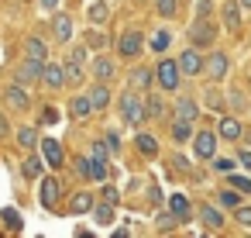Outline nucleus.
<instances>
[{
    "label": "nucleus",
    "mask_w": 251,
    "mask_h": 238,
    "mask_svg": "<svg viewBox=\"0 0 251 238\" xmlns=\"http://www.w3.org/2000/svg\"><path fill=\"white\" fill-rule=\"evenodd\" d=\"M4 104L11 107V111H28L31 107V97H28V90H25V83H14V87H7L4 90Z\"/></svg>",
    "instance_id": "obj_6"
},
{
    "label": "nucleus",
    "mask_w": 251,
    "mask_h": 238,
    "mask_svg": "<svg viewBox=\"0 0 251 238\" xmlns=\"http://www.w3.org/2000/svg\"><path fill=\"white\" fill-rule=\"evenodd\" d=\"M169 42H172V31L158 28V31L151 35V42H148V45H151V52H165V49H169Z\"/></svg>",
    "instance_id": "obj_29"
},
{
    "label": "nucleus",
    "mask_w": 251,
    "mask_h": 238,
    "mask_svg": "<svg viewBox=\"0 0 251 238\" xmlns=\"http://www.w3.org/2000/svg\"><path fill=\"white\" fill-rule=\"evenodd\" d=\"M155 80H158V87L162 90H179V83H182V69H179V62L176 59H162L158 62V69H155Z\"/></svg>",
    "instance_id": "obj_2"
},
{
    "label": "nucleus",
    "mask_w": 251,
    "mask_h": 238,
    "mask_svg": "<svg viewBox=\"0 0 251 238\" xmlns=\"http://www.w3.org/2000/svg\"><path fill=\"white\" fill-rule=\"evenodd\" d=\"M234 221H237V224H244V228H251V207L237 204V207H234Z\"/></svg>",
    "instance_id": "obj_39"
},
{
    "label": "nucleus",
    "mask_w": 251,
    "mask_h": 238,
    "mask_svg": "<svg viewBox=\"0 0 251 238\" xmlns=\"http://www.w3.org/2000/svg\"><path fill=\"white\" fill-rule=\"evenodd\" d=\"M93 207H97L93 193H76V197H73V214H86V210H93Z\"/></svg>",
    "instance_id": "obj_28"
},
{
    "label": "nucleus",
    "mask_w": 251,
    "mask_h": 238,
    "mask_svg": "<svg viewBox=\"0 0 251 238\" xmlns=\"http://www.w3.org/2000/svg\"><path fill=\"white\" fill-rule=\"evenodd\" d=\"M206 104H210V107H220V93L210 90V93H206Z\"/></svg>",
    "instance_id": "obj_49"
},
{
    "label": "nucleus",
    "mask_w": 251,
    "mask_h": 238,
    "mask_svg": "<svg viewBox=\"0 0 251 238\" xmlns=\"http://www.w3.org/2000/svg\"><path fill=\"white\" fill-rule=\"evenodd\" d=\"M196 100H189V97H182L179 104H176V118H182V121H196Z\"/></svg>",
    "instance_id": "obj_26"
},
{
    "label": "nucleus",
    "mask_w": 251,
    "mask_h": 238,
    "mask_svg": "<svg viewBox=\"0 0 251 238\" xmlns=\"http://www.w3.org/2000/svg\"><path fill=\"white\" fill-rule=\"evenodd\" d=\"M213 11V0H196V18H210Z\"/></svg>",
    "instance_id": "obj_45"
},
{
    "label": "nucleus",
    "mask_w": 251,
    "mask_h": 238,
    "mask_svg": "<svg viewBox=\"0 0 251 238\" xmlns=\"http://www.w3.org/2000/svg\"><path fill=\"white\" fill-rule=\"evenodd\" d=\"M224 25H227V31H241V0L224 4Z\"/></svg>",
    "instance_id": "obj_15"
},
{
    "label": "nucleus",
    "mask_w": 251,
    "mask_h": 238,
    "mask_svg": "<svg viewBox=\"0 0 251 238\" xmlns=\"http://www.w3.org/2000/svg\"><path fill=\"white\" fill-rule=\"evenodd\" d=\"M76 173H79L83 179H90V159H86V155H76Z\"/></svg>",
    "instance_id": "obj_43"
},
{
    "label": "nucleus",
    "mask_w": 251,
    "mask_h": 238,
    "mask_svg": "<svg viewBox=\"0 0 251 238\" xmlns=\"http://www.w3.org/2000/svg\"><path fill=\"white\" fill-rule=\"evenodd\" d=\"M62 69H66V83H79V80H83V62H76L73 56L66 59V66H62Z\"/></svg>",
    "instance_id": "obj_30"
},
{
    "label": "nucleus",
    "mask_w": 251,
    "mask_h": 238,
    "mask_svg": "<svg viewBox=\"0 0 251 238\" xmlns=\"http://www.w3.org/2000/svg\"><path fill=\"white\" fill-rule=\"evenodd\" d=\"M86 18H90L93 25H103V21L110 18V7H107V0H93V4L86 7Z\"/></svg>",
    "instance_id": "obj_20"
},
{
    "label": "nucleus",
    "mask_w": 251,
    "mask_h": 238,
    "mask_svg": "<svg viewBox=\"0 0 251 238\" xmlns=\"http://www.w3.org/2000/svg\"><path fill=\"white\" fill-rule=\"evenodd\" d=\"M151 80H155L151 69H134V73H131V90H138V93L145 90V93H148V90H151Z\"/></svg>",
    "instance_id": "obj_17"
},
{
    "label": "nucleus",
    "mask_w": 251,
    "mask_h": 238,
    "mask_svg": "<svg viewBox=\"0 0 251 238\" xmlns=\"http://www.w3.org/2000/svg\"><path fill=\"white\" fill-rule=\"evenodd\" d=\"M172 138H176V142H193V121L176 118V124H172Z\"/></svg>",
    "instance_id": "obj_27"
},
{
    "label": "nucleus",
    "mask_w": 251,
    "mask_h": 238,
    "mask_svg": "<svg viewBox=\"0 0 251 238\" xmlns=\"http://www.w3.org/2000/svg\"><path fill=\"white\" fill-rule=\"evenodd\" d=\"M38 4H42L45 11H55V7H59V0H38Z\"/></svg>",
    "instance_id": "obj_50"
},
{
    "label": "nucleus",
    "mask_w": 251,
    "mask_h": 238,
    "mask_svg": "<svg viewBox=\"0 0 251 238\" xmlns=\"http://www.w3.org/2000/svg\"><path fill=\"white\" fill-rule=\"evenodd\" d=\"M134 142H138V152H141V155H148V159L158 155V138H155V135H145V131H141Z\"/></svg>",
    "instance_id": "obj_24"
},
{
    "label": "nucleus",
    "mask_w": 251,
    "mask_h": 238,
    "mask_svg": "<svg viewBox=\"0 0 251 238\" xmlns=\"http://www.w3.org/2000/svg\"><path fill=\"white\" fill-rule=\"evenodd\" d=\"M237 162H241L244 169H251V149H241V152H237Z\"/></svg>",
    "instance_id": "obj_47"
},
{
    "label": "nucleus",
    "mask_w": 251,
    "mask_h": 238,
    "mask_svg": "<svg viewBox=\"0 0 251 238\" xmlns=\"http://www.w3.org/2000/svg\"><path fill=\"white\" fill-rule=\"evenodd\" d=\"M145 114H148V118H162V114H165V104L148 93V97H145Z\"/></svg>",
    "instance_id": "obj_33"
},
{
    "label": "nucleus",
    "mask_w": 251,
    "mask_h": 238,
    "mask_svg": "<svg viewBox=\"0 0 251 238\" xmlns=\"http://www.w3.org/2000/svg\"><path fill=\"white\" fill-rule=\"evenodd\" d=\"M0 221H4L11 231H21V214H18L14 207H4V210H0Z\"/></svg>",
    "instance_id": "obj_32"
},
{
    "label": "nucleus",
    "mask_w": 251,
    "mask_h": 238,
    "mask_svg": "<svg viewBox=\"0 0 251 238\" xmlns=\"http://www.w3.org/2000/svg\"><path fill=\"white\" fill-rule=\"evenodd\" d=\"M18 142H21V149H35L38 145V131L35 128H21L18 131Z\"/></svg>",
    "instance_id": "obj_35"
},
{
    "label": "nucleus",
    "mask_w": 251,
    "mask_h": 238,
    "mask_svg": "<svg viewBox=\"0 0 251 238\" xmlns=\"http://www.w3.org/2000/svg\"><path fill=\"white\" fill-rule=\"evenodd\" d=\"M52 38H55V42H69V38H73V18H69V14H55V21H52Z\"/></svg>",
    "instance_id": "obj_14"
},
{
    "label": "nucleus",
    "mask_w": 251,
    "mask_h": 238,
    "mask_svg": "<svg viewBox=\"0 0 251 238\" xmlns=\"http://www.w3.org/2000/svg\"><path fill=\"white\" fill-rule=\"evenodd\" d=\"M172 166H176L179 173H186V169H189V159H182V155H172Z\"/></svg>",
    "instance_id": "obj_48"
},
{
    "label": "nucleus",
    "mask_w": 251,
    "mask_h": 238,
    "mask_svg": "<svg viewBox=\"0 0 251 238\" xmlns=\"http://www.w3.org/2000/svg\"><path fill=\"white\" fill-rule=\"evenodd\" d=\"M217 135H220V138H227V142H237V138H241V124H237L234 118H220Z\"/></svg>",
    "instance_id": "obj_18"
},
{
    "label": "nucleus",
    "mask_w": 251,
    "mask_h": 238,
    "mask_svg": "<svg viewBox=\"0 0 251 238\" xmlns=\"http://www.w3.org/2000/svg\"><path fill=\"white\" fill-rule=\"evenodd\" d=\"M25 59H35V62H49V45L38 38V35H31V38H25Z\"/></svg>",
    "instance_id": "obj_12"
},
{
    "label": "nucleus",
    "mask_w": 251,
    "mask_h": 238,
    "mask_svg": "<svg viewBox=\"0 0 251 238\" xmlns=\"http://www.w3.org/2000/svg\"><path fill=\"white\" fill-rule=\"evenodd\" d=\"M42 159L55 169V166H62V142H55V138H42Z\"/></svg>",
    "instance_id": "obj_13"
},
{
    "label": "nucleus",
    "mask_w": 251,
    "mask_h": 238,
    "mask_svg": "<svg viewBox=\"0 0 251 238\" xmlns=\"http://www.w3.org/2000/svg\"><path fill=\"white\" fill-rule=\"evenodd\" d=\"M176 224H179V217H176L172 210H169V214H158V231H172Z\"/></svg>",
    "instance_id": "obj_40"
},
{
    "label": "nucleus",
    "mask_w": 251,
    "mask_h": 238,
    "mask_svg": "<svg viewBox=\"0 0 251 238\" xmlns=\"http://www.w3.org/2000/svg\"><path fill=\"white\" fill-rule=\"evenodd\" d=\"M69 114H73V118H90V114H93V100H90V93H79V97H73V104H69Z\"/></svg>",
    "instance_id": "obj_16"
},
{
    "label": "nucleus",
    "mask_w": 251,
    "mask_h": 238,
    "mask_svg": "<svg viewBox=\"0 0 251 238\" xmlns=\"http://www.w3.org/2000/svg\"><path fill=\"white\" fill-rule=\"evenodd\" d=\"M42 166H45V159H42V155L25 159V162H21V176H25V179H38V176H42Z\"/></svg>",
    "instance_id": "obj_22"
},
{
    "label": "nucleus",
    "mask_w": 251,
    "mask_h": 238,
    "mask_svg": "<svg viewBox=\"0 0 251 238\" xmlns=\"http://www.w3.org/2000/svg\"><path fill=\"white\" fill-rule=\"evenodd\" d=\"M42 69H45V62L25 59V62L14 69V80H18V83H35V80H42Z\"/></svg>",
    "instance_id": "obj_9"
},
{
    "label": "nucleus",
    "mask_w": 251,
    "mask_h": 238,
    "mask_svg": "<svg viewBox=\"0 0 251 238\" xmlns=\"http://www.w3.org/2000/svg\"><path fill=\"white\" fill-rule=\"evenodd\" d=\"M107 159H110L107 142H103V138H100V142H93V162H103V166H107Z\"/></svg>",
    "instance_id": "obj_37"
},
{
    "label": "nucleus",
    "mask_w": 251,
    "mask_h": 238,
    "mask_svg": "<svg viewBox=\"0 0 251 238\" xmlns=\"http://www.w3.org/2000/svg\"><path fill=\"white\" fill-rule=\"evenodd\" d=\"M213 38H217V31H213L210 18H196L193 28H189V42H193L196 49H206V45H213Z\"/></svg>",
    "instance_id": "obj_4"
},
{
    "label": "nucleus",
    "mask_w": 251,
    "mask_h": 238,
    "mask_svg": "<svg viewBox=\"0 0 251 238\" xmlns=\"http://www.w3.org/2000/svg\"><path fill=\"white\" fill-rule=\"evenodd\" d=\"M169 210H172L179 221H186V217H189V200H186L182 193H172V197H169Z\"/></svg>",
    "instance_id": "obj_25"
},
{
    "label": "nucleus",
    "mask_w": 251,
    "mask_h": 238,
    "mask_svg": "<svg viewBox=\"0 0 251 238\" xmlns=\"http://www.w3.org/2000/svg\"><path fill=\"white\" fill-rule=\"evenodd\" d=\"M203 69H206V76H210V80H224V76H227V69H230V59H227L224 52H213V56L206 59V66H203Z\"/></svg>",
    "instance_id": "obj_10"
},
{
    "label": "nucleus",
    "mask_w": 251,
    "mask_h": 238,
    "mask_svg": "<svg viewBox=\"0 0 251 238\" xmlns=\"http://www.w3.org/2000/svg\"><path fill=\"white\" fill-rule=\"evenodd\" d=\"M90 100H93V111H103V107L110 104V90H107V83H103V80L90 90Z\"/></svg>",
    "instance_id": "obj_21"
},
{
    "label": "nucleus",
    "mask_w": 251,
    "mask_h": 238,
    "mask_svg": "<svg viewBox=\"0 0 251 238\" xmlns=\"http://www.w3.org/2000/svg\"><path fill=\"white\" fill-rule=\"evenodd\" d=\"M200 221H203L210 231H220V228H224V217H220V210H217V207H210V204H206V207H200Z\"/></svg>",
    "instance_id": "obj_19"
},
{
    "label": "nucleus",
    "mask_w": 251,
    "mask_h": 238,
    "mask_svg": "<svg viewBox=\"0 0 251 238\" xmlns=\"http://www.w3.org/2000/svg\"><path fill=\"white\" fill-rule=\"evenodd\" d=\"M100 197H103V204H114V207L121 204V193H117L114 186H103V193H100Z\"/></svg>",
    "instance_id": "obj_44"
},
{
    "label": "nucleus",
    "mask_w": 251,
    "mask_h": 238,
    "mask_svg": "<svg viewBox=\"0 0 251 238\" xmlns=\"http://www.w3.org/2000/svg\"><path fill=\"white\" fill-rule=\"evenodd\" d=\"M103 142H107V149H110V152H121V138H117L114 131H110V135H107Z\"/></svg>",
    "instance_id": "obj_46"
},
{
    "label": "nucleus",
    "mask_w": 251,
    "mask_h": 238,
    "mask_svg": "<svg viewBox=\"0 0 251 238\" xmlns=\"http://www.w3.org/2000/svg\"><path fill=\"white\" fill-rule=\"evenodd\" d=\"M193 152H196V159H213L217 155V135L213 131H196L193 135Z\"/></svg>",
    "instance_id": "obj_7"
},
{
    "label": "nucleus",
    "mask_w": 251,
    "mask_h": 238,
    "mask_svg": "<svg viewBox=\"0 0 251 238\" xmlns=\"http://www.w3.org/2000/svg\"><path fill=\"white\" fill-rule=\"evenodd\" d=\"M93 217H97V224H110L114 221V204H97L93 207Z\"/></svg>",
    "instance_id": "obj_34"
},
{
    "label": "nucleus",
    "mask_w": 251,
    "mask_h": 238,
    "mask_svg": "<svg viewBox=\"0 0 251 238\" xmlns=\"http://www.w3.org/2000/svg\"><path fill=\"white\" fill-rule=\"evenodd\" d=\"M217 204H220V207H230V210H234V207L241 204V190H220V193H217Z\"/></svg>",
    "instance_id": "obj_31"
},
{
    "label": "nucleus",
    "mask_w": 251,
    "mask_h": 238,
    "mask_svg": "<svg viewBox=\"0 0 251 238\" xmlns=\"http://www.w3.org/2000/svg\"><path fill=\"white\" fill-rule=\"evenodd\" d=\"M155 7H158V14H162V18H176L179 0H155Z\"/></svg>",
    "instance_id": "obj_36"
},
{
    "label": "nucleus",
    "mask_w": 251,
    "mask_h": 238,
    "mask_svg": "<svg viewBox=\"0 0 251 238\" xmlns=\"http://www.w3.org/2000/svg\"><path fill=\"white\" fill-rule=\"evenodd\" d=\"M55 121H59V111H55V107H42L38 124H55Z\"/></svg>",
    "instance_id": "obj_41"
},
{
    "label": "nucleus",
    "mask_w": 251,
    "mask_h": 238,
    "mask_svg": "<svg viewBox=\"0 0 251 238\" xmlns=\"http://www.w3.org/2000/svg\"><path fill=\"white\" fill-rule=\"evenodd\" d=\"M93 76H97V80H103V83H107V80H110V76H114V62H110V59H107V56H97V59H93Z\"/></svg>",
    "instance_id": "obj_23"
},
{
    "label": "nucleus",
    "mask_w": 251,
    "mask_h": 238,
    "mask_svg": "<svg viewBox=\"0 0 251 238\" xmlns=\"http://www.w3.org/2000/svg\"><path fill=\"white\" fill-rule=\"evenodd\" d=\"M59 193H62V183H59L55 176H45V179H42V186H38V204L52 210V207L59 204Z\"/></svg>",
    "instance_id": "obj_8"
},
{
    "label": "nucleus",
    "mask_w": 251,
    "mask_h": 238,
    "mask_svg": "<svg viewBox=\"0 0 251 238\" xmlns=\"http://www.w3.org/2000/svg\"><path fill=\"white\" fill-rule=\"evenodd\" d=\"M227 179H230V186H234V190L251 193V179H244V176H237V173H227Z\"/></svg>",
    "instance_id": "obj_38"
},
{
    "label": "nucleus",
    "mask_w": 251,
    "mask_h": 238,
    "mask_svg": "<svg viewBox=\"0 0 251 238\" xmlns=\"http://www.w3.org/2000/svg\"><path fill=\"white\" fill-rule=\"evenodd\" d=\"M117 107H121V118H124V124H131V128H138L148 114H145V100H141V93L138 90H124L121 93V100H117Z\"/></svg>",
    "instance_id": "obj_1"
},
{
    "label": "nucleus",
    "mask_w": 251,
    "mask_h": 238,
    "mask_svg": "<svg viewBox=\"0 0 251 238\" xmlns=\"http://www.w3.org/2000/svg\"><path fill=\"white\" fill-rule=\"evenodd\" d=\"M234 166H237L234 159H213V169H217V173H224V176H227V173H234Z\"/></svg>",
    "instance_id": "obj_42"
},
{
    "label": "nucleus",
    "mask_w": 251,
    "mask_h": 238,
    "mask_svg": "<svg viewBox=\"0 0 251 238\" xmlns=\"http://www.w3.org/2000/svg\"><path fill=\"white\" fill-rule=\"evenodd\" d=\"M241 7H248V11H251V0H241Z\"/></svg>",
    "instance_id": "obj_52"
},
{
    "label": "nucleus",
    "mask_w": 251,
    "mask_h": 238,
    "mask_svg": "<svg viewBox=\"0 0 251 238\" xmlns=\"http://www.w3.org/2000/svg\"><path fill=\"white\" fill-rule=\"evenodd\" d=\"M176 62H179L182 76H200V73H203V66H206V59L200 56V49H196V45H193V49H186Z\"/></svg>",
    "instance_id": "obj_5"
},
{
    "label": "nucleus",
    "mask_w": 251,
    "mask_h": 238,
    "mask_svg": "<svg viewBox=\"0 0 251 238\" xmlns=\"http://www.w3.org/2000/svg\"><path fill=\"white\" fill-rule=\"evenodd\" d=\"M141 49H145V38H141V31H134V28H127V31L117 38V56H121V59H138Z\"/></svg>",
    "instance_id": "obj_3"
},
{
    "label": "nucleus",
    "mask_w": 251,
    "mask_h": 238,
    "mask_svg": "<svg viewBox=\"0 0 251 238\" xmlns=\"http://www.w3.org/2000/svg\"><path fill=\"white\" fill-rule=\"evenodd\" d=\"M4 135H7V118L0 114V138H4Z\"/></svg>",
    "instance_id": "obj_51"
},
{
    "label": "nucleus",
    "mask_w": 251,
    "mask_h": 238,
    "mask_svg": "<svg viewBox=\"0 0 251 238\" xmlns=\"http://www.w3.org/2000/svg\"><path fill=\"white\" fill-rule=\"evenodd\" d=\"M42 83H45L49 90H62V87H66V69L55 66V62H45V69H42Z\"/></svg>",
    "instance_id": "obj_11"
}]
</instances>
